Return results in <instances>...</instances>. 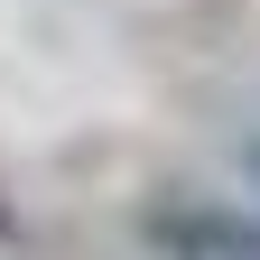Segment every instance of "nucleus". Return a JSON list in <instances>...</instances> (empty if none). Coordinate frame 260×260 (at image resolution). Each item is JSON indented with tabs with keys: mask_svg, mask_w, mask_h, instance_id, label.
Instances as JSON below:
<instances>
[{
	"mask_svg": "<svg viewBox=\"0 0 260 260\" xmlns=\"http://www.w3.org/2000/svg\"><path fill=\"white\" fill-rule=\"evenodd\" d=\"M242 168H251V186H260V140H251V149H242Z\"/></svg>",
	"mask_w": 260,
	"mask_h": 260,
	"instance_id": "nucleus-2",
	"label": "nucleus"
},
{
	"mask_svg": "<svg viewBox=\"0 0 260 260\" xmlns=\"http://www.w3.org/2000/svg\"><path fill=\"white\" fill-rule=\"evenodd\" d=\"M140 242L168 260H260V214L214 205V195H177V205H158L140 223Z\"/></svg>",
	"mask_w": 260,
	"mask_h": 260,
	"instance_id": "nucleus-1",
	"label": "nucleus"
}]
</instances>
